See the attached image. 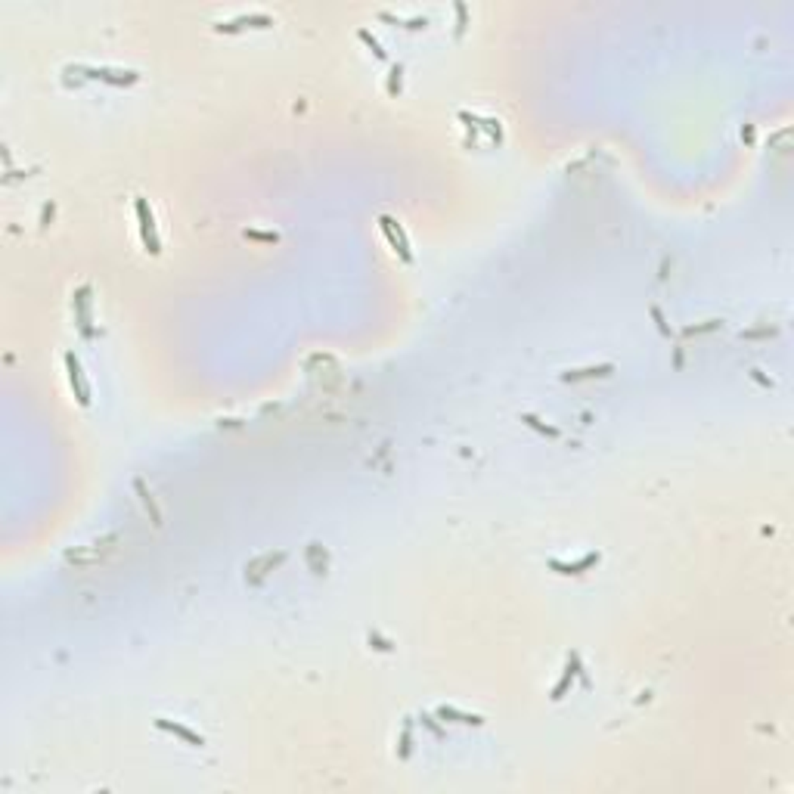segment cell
Returning a JSON list of instances; mask_svg holds the SVG:
<instances>
[{"mask_svg": "<svg viewBox=\"0 0 794 794\" xmlns=\"http://www.w3.org/2000/svg\"><path fill=\"white\" fill-rule=\"evenodd\" d=\"M133 211H137V221H140V239H143L146 252L149 255H158L162 252V239H158V227H156V214H152L149 202L143 196L133 198Z\"/></svg>", "mask_w": 794, "mask_h": 794, "instance_id": "1", "label": "cell"}, {"mask_svg": "<svg viewBox=\"0 0 794 794\" xmlns=\"http://www.w3.org/2000/svg\"><path fill=\"white\" fill-rule=\"evenodd\" d=\"M81 72H87L91 78L97 81H106V84H115V87H124V84H133V81H140V72H133V68H109V66H81Z\"/></svg>", "mask_w": 794, "mask_h": 794, "instance_id": "2", "label": "cell"}, {"mask_svg": "<svg viewBox=\"0 0 794 794\" xmlns=\"http://www.w3.org/2000/svg\"><path fill=\"white\" fill-rule=\"evenodd\" d=\"M379 227H382V233L388 236V242H391L394 252H400V258H403V261H413V252H409V242H407V236H403L400 223H397L394 217L382 214V217H379Z\"/></svg>", "mask_w": 794, "mask_h": 794, "instance_id": "3", "label": "cell"}, {"mask_svg": "<svg viewBox=\"0 0 794 794\" xmlns=\"http://www.w3.org/2000/svg\"><path fill=\"white\" fill-rule=\"evenodd\" d=\"M66 369H68V382H72V391L78 394V400L84 403H91V385H87V379H84V369H81V363H78V357L68 351L66 354Z\"/></svg>", "mask_w": 794, "mask_h": 794, "instance_id": "4", "label": "cell"}, {"mask_svg": "<svg viewBox=\"0 0 794 794\" xmlns=\"http://www.w3.org/2000/svg\"><path fill=\"white\" fill-rule=\"evenodd\" d=\"M273 25V16L270 12H246V16H236L230 22H221L217 31H242V28H267Z\"/></svg>", "mask_w": 794, "mask_h": 794, "instance_id": "5", "label": "cell"}, {"mask_svg": "<svg viewBox=\"0 0 794 794\" xmlns=\"http://www.w3.org/2000/svg\"><path fill=\"white\" fill-rule=\"evenodd\" d=\"M286 562V553H267V555H261V559H255V562H248L246 565V580H261L264 578L267 571H273L277 565H283Z\"/></svg>", "mask_w": 794, "mask_h": 794, "instance_id": "6", "label": "cell"}, {"mask_svg": "<svg viewBox=\"0 0 794 794\" xmlns=\"http://www.w3.org/2000/svg\"><path fill=\"white\" fill-rule=\"evenodd\" d=\"M599 559H602L599 553H587L584 559H578V562H559V559H553V562H549V568H553V571H559V574H584V571H590V568L599 565Z\"/></svg>", "mask_w": 794, "mask_h": 794, "instance_id": "7", "label": "cell"}, {"mask_svg": "<svg viewBox=\"0 0 794 794\" xmlns=\"http://www.w3.org/2000/svg\"><path fill=\"white\" fill-rule=\"evenodd\" d=\"M156 726H158V729H165V732H171V735H181L183 741H190V745H196V748H202V745H205L202 735L193 732L190 726H183V723H171V720H165V717H156Z\"/></svg>", "mask_w": 794, "mask_h": 794, "instance_id": "8", "label": "cell"}, {"mask_svg": "<svg viewBox=\"0 0 794 794\" xmlns=\"http://www.w3.org/2000/svg\"><path fill=\"white\" fill-rule=\"evenodd\" d=\"M438 717L441 720H450V723H463V726H481L484 717L481 714H465V710L459 708H450V704H444V708H438Z\"/></svg>", "mask_w": 794, "mask_h": 794, "instance_id": "9", "label": "cell"}, {"mask_svg": "<svg viewBox=\"0 0 794 794\" xmlns=\"http://www.w3.org/2000/svg\"><path fill=\"white\" fill-rule=\"evenodd\" d=\"M614 363H599V367H584V369H568L562 379L565 382H580V379H596V376H611Z\"/></svg>", "mask_w": 794, "mask_h": 794, "instance_id": "10", "label": "cell"}, {"mask_svg": "<svg viewBox=\"0 0 794 794\" xmlns=\"http://www.w3.org/2000/svg\"><path fill=\"white\" fill-rule=\"evenodd\" d=\"M578 674H580V658H578V655H571V664H568V667H565V674H562V680L555 683V689H553V701H559V698L568 692V686H571V683H574V676H578Z\"/></svg>", "mask_w": 794, "mask_h": 794, "instance_id": "11", "label": "cell"}, {"mask_svg": "<svg viewBox=\"0 0 794 794\" xmlns=\"http://www.w3.org/2000/svg\"><path fill=\"white\" fill-rule=\"evenodd\" d=\"M133 488L140 490V497H143V506H146V512H149V515H152V524H156V528H158V524H162V512H158V506H156V499H152V494H149V490H146L143 478H137V481H133Z\"/></svg>", "mask_w": 794, "mask_h": 794, "instance_id": "12", "label": "cell"}, {"mask_svg": "<svg viewBox=\"0 0 794 794\" xmlns=\"http://www.w3.org/2000/svg\"><path fill=\"white\" fill-rule=\"evenodd\" d=\"M87 295H91V289H87V286H81V289H78V298H75V304L81 307V332H84V335H91V326H87V323H91V317H87V307H91V304H87V301H91V298H87Z\"/></svg>", "mask_w": 794, "mask_h": 794, "instance_id": "13", "label": "cell"}, {"mask_svg": "<svg viewBox=\"0 0 794 794\" xmlns=\"http://www.w3.org/2000/svg\"><path fill=\"white\" fill-rule=\"evenodd\" d=\"M521 422H524L528 428H537L540 434H549V438H559V428L543 425V419H537V416H530V413H524V416H521Z\"/></svg>", "mask_w": 794, "mask_h": 794, "instance_id": "14", "label": "cell"}, {"mask_svg": "<svg viewBox=\"0 0 794 794\" xmlns=\"http://www.w3.org/2000/svg\"><path fill=\"white\" fill-rule=\"evenodd\" d=\"M357 37H360V41H363V44H367V47H369V50H373V53H376V56H379V59H385V47H382V44H379V41H376V37H373V35H369V31H367V28H360V31H357Z\"/></svg>", "mask_w": 794, "mask_h": 794, "instance_id": "15", "label": "cell"}, {"mask_svg": "<svg viewBox=\"0 0 794 794\" xmlns=\"http://www.w3.org/2000/svg\"><path fill=\"white\" fill-rule=\"evenodd\" d=\"M248 239H261V242H277L279 233H258V230H246Z\"/></svg>", "mask_w": 794, "mask_h": 794, "instance_id": "16", "label": "cell"}, {"mask_svg": "<svg viewBox=\"0 0 794 794\" xmlns=\"http://www.w3.org/2000/svg\"><path fill=\"white\" fill-rule=\"evenodd\" d=\"M400 75H403V66H394L391 68V81H388V91H400Z\"/></svg>", "mask_w": 794, "mask_h": 794, "instance_id": "17", "label": "cell"}, {"mask_svg": "<svg viewBox=\"0 0 794 794\" xmlns=\"http://www.w3.org/2000/svg\"><path fill=\"white\" fill-rule=\"evenodd\" d=\"M409 754V723H407V729H403V757Z\"/></svg>", "mask_w": 794, "mask_h": 794, "instance_id": "18", "label": "cell"}]
</instances>
